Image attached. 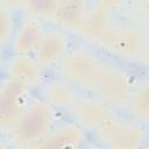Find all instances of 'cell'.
<instances>
[{
	"label": "cell",
	"instance_id": "6da1fadb",
	"mask_svg": "<svg viewBox=\"0 0 149 149\" xmlns=\"http://www.w3.org/2000/svg\"><path fill=\"white\" fill-rule=\"evenodd\" d=\"M49 113L43 104L31 106L17 123L19 134L23 140H35L40 137L48 128Z\"/></svg>",
	"mask_w": 149,
	"mask_h": 149
},
{
	"label": "cell",
	"instance_id": "7a4b0ae2",
	"mask_svg": "<svg viewBox=\"0 0 149 149\" xmlns=\"http://www.w3.org/2000/svg\"><path fill=\"white\" fill-rule=\"evenodd\" d=\"M23 92L24 84L14 79L3 87L0 98V118L3 125H13L19 119Z\"/></svg>",
	"mask_w": 149,
	"mask_h": 149
},
{
	"label": "cell",
	"instance_id": "3957f363",
	"mask_svg": "<svg viewBox=\"0 0 149 149\" xmlns=\"http://www.w3.org/2000/svg\"><path fill=\"white\" fill-rule=\"evenodd\" d=\"M95 74L98 78L94 80V83L100 87V91L104 94L120 100L127 97V85L120 74L113 73L112 71L101 72V70H99Z\"/></svg>",
	"mask_w": 149,
	"mask_h": 149
},
{
	"label": "cell",
	"instance_id": "277c9868",
	"mask_svg": "<svg viewBox=\"0 0 149 149\" xmlns=\"http://www.w3.org/2000/svg\"><path fill=\"white\" fill-rule=\"evenodd\" d=\"M65 65L68 76L76 80H86L92 78L93 73L95 72L94 59L84 52L73 54L70 56Z\"/></svg>",
	"mask_w": 149,
	"mask_h": 149
},
{
	"label": "cell",
	"instance_id": "5b68a950",
	"mask_svg": "<svg viewBox=\"0 0 149 149\" xmlns=\"http://www.w3.org/2000/svg\"><path fill=\"white\" fill-rule=\"evenodd\" d=\"M64 50V41L61 36L56 34H50L41 38L38 45L36 47L37 58L44 64L55 62Z\"/></svg>",
	"mask_w": 149,
	"mask_h": 149
},
{
	"label": "cell",
	"instance_id": "8992f818",
	"mask_svg": "<svg viewBox=\"0 0 149 149\" xmlns=\"http://www.w3.org/2000/svg\"><path fill=\"white\" fill-rule=\"evenodd\" d=\"M41 41V31L38 26L33 21H27L16 38V49L19 51H29L33 48H36Z\"/></svg>",
	"mask_w": 149,
	"mask_h": 149
},
{
	"label": "cell",
	"instance_id": "52a82bcc",
	"mask_svg": "<svg viewBox=\"0 0 149 149\" xmlns=\"http://www.w3.org/2000/svg\"><path fill=\"white\" fill-rule=\"evenodd\" d=\"M10 72L14 80H17L24 85L34 83L38 78V69L37 66L26 59V58H17L12 63Z\"/></svg>",
	"mask_w": 149,
	"mask_h": 149
},
{
	"label": "cell",
	"instance_id": "ba28073f",
	"mask_svg": "<svg viewBox=\"0 0 149 149\" xmlns=\"http://www.w3.org/2000/svg\"><path fill=\"white\" fill-rule=\"evenodd\" d=\"M135 109L141 115H149V80L146 81L137 91L134 99Z\"/></svg>",
	"mask_w": 149,
	"mask_h": 149
},
{
	"label": "cell",
	"instance_id": "9c48e42d",
	"mask_svg": "<svg viewBox=\"0 0 149 149\" xmlns=\"http://www.w3.org/2000/svg\"><path fill=\"white\" fill-rule=\"evenodd\" d=\"M50 94L55 97L54 99H55V101H57L58 104L69 100V93H68V91H66L65 88H63V87H59V86H56L54 90H51V91H50Z\"/></svg>",
	"mask_w": 149,
	"mask_h": 149
},
{
	"label": "cell",
	"instance_id": "30bf717a",
	"mask_svg": "<svg viewBox=\"0 0 149 149\" xmlns=\"http://www.w3.org/2000/svg\"><path fill=\"white\" fill-rule=\"evenodd\" d=\"M6 29H7L6 17H5V13H2L1 14V37H2V40L6 38Z\"/></svg>",
	"mask_w": 149,
	"mask_h": 149
},
{
	"label": "cell",
	"instance_id": "8fae6325",
	"mask_svg": "<svg viewBox=\"0 0 149 149\" xmlns=\"http://www.w3.org/2000/svg\"><path fill=\"white\" fill-rule=\"evenodd\" d=\"M6 2H8V3H19V2H21L22 0H5Z\"/></svg>",
	"mask_w": 149,
	"mask_h": 149
}]
</instances>
